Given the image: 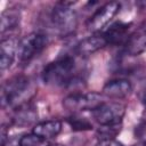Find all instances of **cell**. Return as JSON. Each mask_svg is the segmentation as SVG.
Wrapping results in <instances>:
<instances>
[{
  "label": "cell",
  "mask_w": 146,
  "mask_h": 146,
  "mask_svg": "<svg viewBox=\"0 0 146 146\" xmlns=\"http://www.w3.org/2000/svg\"><path fill=\"white\" fill-rule=\"evenodd\" d=\"M78 73L75 58L66 55L49 63L43 68L42 80L51 87H73L79 82H83Z\"/></svg>",
  "instance_id": "1"
},
{
  "label": "cell",
  "mask_w": 146,
  "mask_h": 146,
  "mask_svg": "<svg viewBox=\"0 0 146 146\" xmlns=\"http://www.w3.org/2000/svg\"><path fill=\"white\" fill-rule=\"evenodd\" d=\"M32 91L30 79L24 75H16L7 80L2 86L1 103L2 106L13 107L14 110L27 103V95Z\"/></svg>",
  "instance_id": "2"
},
{
  "label": "cell",
  "mask_w": 146,
  "mask_h": 146,
  "mask_svg": "<svg viewBox=\"0 0 146 146\" xmlns=\"http://www.w3.org/2000/svg\"><path fill=\"white\" fill-rule=\"evenodd\" d=\"M71 6L72 2H58L50 14L54 29L63 36L71 35L78 26V15Z\"/></svg>",
  "instance_id": "3"
},
{
  "label": "cell",
  "mask_w": 146,
  "mask_h": 146,
  "mask_svg": "<svg viewBox=\"0 0 146 146\" xmlns=\"http://www.w3.org/2000/svg\"><path fill=\"white\" fill-rule=\"evenodd\" d=\"M104 95L99 92H73L63 99V106L73 113L95 111L104 103Z\"/></svg>",
  "instance_id": "4"
},
{
  "label": "cell",
  "mask_w": 146,
  "mask_h": 146,
  "mask_svg": "<svg viewBox=\"0 0 146 146\" xmlns=\"http://www.w3.org/2000/svg\"><path fill=\"white\" fill-rule=\"evenodd\" d=\"M48 36L41 32H32L27 34L19 42V62L22 64H29L35 57H38L47 47Z\"/></svg>",
  "instance_id": "5"
},
{
  "label": "cell",
  "mask_w": 146,
  "mask_h": 146,
  "mask_svg": "<svg viewBox=\"0 0 146 146\" xmlns=\"http://www.w3.org/2000/svg\"><path fill=\"white\" fill-rule=\"evenodd\" d=\"M125 113V106L119 102H104L99 107L92 111L94 119L100 125L122 124Z\"/></svg>",
  "instance_id": "6"
},
{
  "label": "cell",
  "mask_w": 146,
  "mask_h": 146,
  "mask_svg": "<svg viewBox=\"0 0 146 146\" xmlns=\"http://www.w3.org/2000/svg\"><path fill=\"white\" fill-rule=\"evenodd\" d=\"M120 10V3L115 1L107 2L100 6L88 19L87 27L94 33H99L104 27H106L114 16Z\"/></svg>",
  "instance_id": "7"
},
{
  "label": "cell",
  "mask_w": 146,
  "mask_h": 146,
  "mask_svg": "<svg viewBox=\"0 0 146 146\" xmlns=\"http://www.w3.org/2000/svg\"><path fill=\"white\" fill-rule=\"evenodd\" d=\"M19 40L15 34H10L9 36H2L0 42V68L1 72L8 70L19 50Z\"/></svg>",
  "instance_id": "8"
},
{
  "label": "cell",
  "mask_w": 146,
  "mask_h": 146,
  "mask_svg": "<svg viewBox=\"0 0 146 146\" xmlns=\"http://www.w3.org/2000/svg\"><path fill=\"white\" fill-rule=\"evenodd\" d=\"M131 23H124V22H115L112 25H110L104 32L103 35L107 42V46H119V44H124L125 41L128 40L129 35L131 34L130 32Z\"/></svg>",
  "instance_id": "9"
},
{
  "label": "cell",
  "mask_w": 146,
  "mask_h": 146,
  "mask_svg": "<svg viewBox=\"0 0 146 146\" xmlns=\"http://www.w3.org/2000/svg\"><path fill=\"white\" fill-rule=\"evenodd\" d=\"M132 91V84L129 80L117 78L110 80L103 87V95L112 99H122L128 97Z\"/></svg>",
  "instance_id": "10"
},
{
  "label": "cell",
  "mask_w": 146,
  "mask_h": 146,
  "mask_svg": "<svg viewBox=\"0 0 146 146\" xmlns=\"http://www.w3.org/2000/svg\"><path fill=\"white\" fill-rule=\"evenodd\" d=\"M124 51L129 56H137L146 49V25L131 32L123 44Z\"/></svg>",
  "instance_id": "11"
},
{
  "label": "cell",
  "mask_w": 146,
  "mask_h": 146,
  "mask_svg": "<svg viewBox=\"0 0 146 146\" xmlns=\"http://www.w3.org/2000/svg\"><path fill=\"white\" fill-rule=\"evenodd\" d=\"M107 42L102 33H95L86 39H83L82 41H80L76 44V52L80 56H87V55H91L98 50H100L102 48L106 47Z\"/></svg>",
  "instance_id": "12"
},
{
  "label": "cell",
  "mask_w": 146,
  "mask_h": 146,
  "mask_svg": "<svg viewBox=\"0 0 146 146\" xmlns=\"http://www.w3.org/2000/svg\"><path fill=\"white\" fill-rule=\"evenodd\" d=\"M38 120V112L34 106L26 103L24 105H21L14 110L13 114V123L19 127H25L34 123Z\"/></svg>",
  "instance_id": "13"
},
{
  "label": "cell",
  "mask_w": 146,
  "mask_h": 146,
  "mask_svg": "<svg viewBox=\"0 0 146 146\" xmlns=\"http://www.w3.org/2000/svg\"><path fill=\"white\" fill-rule=\"evenodd\" d=\"M62 128H63L62 121L54 119V120H47V121H42V122L36 123L34 125L32 132H34V133H36V135H39V136H41L48 140V139L57 137L60 133Z\"/></svg>",
  "instance_id": "14"
},
{
  "label": "cell",
  "mask_w": 146,
  "mask_h": 146,
  "mask_svg": "<svg viewBox=\"0 0 146 146\" xmlns=\"http://www.w3.org/2000/svg\"><path fill=\"white\" fill-rule=\"evenodd\" d=\"M21 21V14L18 10L8 8L1 15V34L5 35L6 32H11L15 30Z\"/></svg>",
  "instance_id": "15"
},
{
  "label": "cell",
  "mask_w": 146,
  "mask_h": 146,
  "mask_svg": "<svg viewBox=\"0 0 146 146\" xmlns=\"http://www.w3.org/2000/svg\"><path fill=\"white\" fill-rule=\"evenodd\" d=\"M49 145L50 144L46 138L34 132L23 135L18 140V146H49Z\"/></svg>",
  "instance_id": "16"
},
{
  "label": "cell",
  "mask_w": 146,
  "mask_h": 146,
  "mask_svg": "<svg viewBox=\"0 0 146 146\" xmlns=\"http://www.w3.org/2000/svg\"><path fill=\"white\" fill-rule=\"evenodd\" d=\"M120 131L121 124L100 125V128L97 130V137L99 140H113Z\"/></svg>",
  "instance_id": "17"
},
{
  "label": "cell",
  "mask_w": 146,
  "mask_h": 146,
  "mask_svg": "<svg viewBox=\"0 0 146 146\" xmlns=\"http://www.w3.org/2000/svg\"><path fill=\"white\" fill-rule=\"evenodd\" d=\"M67 123L75 131H86L92 129V124L86 117H81L79 115H72L67 117Z\"/></svg>",
  "instance_id": "18"
},
{
  "label": "cell",
  "mask_w": 146,
  "mask_h": 146,
  "mask_svg": "<svg viewBox=\"0 0 146 146\" xmlns=\"http://www.w3.org/2000/svg\"><path fill=\"white\" fill-rule=\"evenodd\" d=\"M138 96H139V99H140V102L143 103V105L145 106V110H146V81L141 83V86L139 88V91H138Z\"/></svg>",
  "instance_id": "19"
},
{
  "label": "cell",
  "mask_w": 146,
  "mask_h": 146,
  "mask_svg": "<svg viewBox=\"0 0 146 146\" xmlns=\"http://www.w3.org/2000/svg\"><path fill=\"white\" fill-rule=\"evenodd\" d=\"M49 146H64V145H60V144H50Z\"/></svg>",
  "instance_id": "20"
}]
</instances>
